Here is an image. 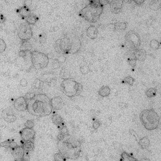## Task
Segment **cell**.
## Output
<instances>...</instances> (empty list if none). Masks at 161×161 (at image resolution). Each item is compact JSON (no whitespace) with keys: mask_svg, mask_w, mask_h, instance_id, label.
I'll return each mask as SVG.
<instances>
[{"mask_svg":"<svg viewBox=\"0 0 161 161\" xmlns=\"http://www.w3.org/2000/svg\"><path fill=\"white\" fill-rule=\"evenodd\" d=\"M27 110L30 114L38 117L49 115L52 110L51 99L45 94H36L28 103Z\"/></svg>","mask_w":161,"mask_h":161,"instance_id":"obj_1","label":"cell"},{"mask_svg":"<svg viewBox=\"0 0 161 161\" xmlns=\"http://www.w3.org/2000/svg\"><path fill=\"white\" fill-rule=\"evenodd\" d=\"M103 11V6L99 1H92L79 12V16L90 23H96Z\"/></svg>","mask_w":161,"mask_h":161,"instance_id":"obj_2","label":"cell"},{"mask_svg":"<svg viewBox=\"0 0 161 161\" xmlns=\"http://www.w3.org/2000/svg\"><path fill=\"white\" fill-rule=\"evenodd\" d=\"M140 118L145 129L148 130H153L158 126L160 118L154 109H146L141 111Z\"/></svg>","mask_w":161,"mask_h":161,"instance_id":"obj_3","label":"cell"},{"mask_svg":"<svg viewBox=\"0 0 161 161\" xmlns=\"http://www.w3.org/2000/svg\"><path fill=\"white\" fill-rule=\"evenodd\" d=\"M61 89L64 94L69 97L79 95L83 90V86L73 78H65L60 85Z\"/></svg>","mask_w":161,"mask_h":161,"instance_id":"obj_4","label":"cell"},{"mask_svg":"<svg viewBox=\"0 0 161 161\" xmlns=\"http://www.w3.org/2000/svg\"><path fill=\"white\" fill-rule=\"evenodd\" d=\"M31 58L32 65L36 70H42L48 65V56L43 52L32 51L31 52Z\"/></svg>","mask_w":161,"mask_h":161,"instance_id":"obj_5","label":"cell"},{"mask_svg":"<svg viewBox=\"0 0 161 161\" xmlns=\"http://www.w3.org/2000/svg\"><path fill=\"white\" fill-rule=\"evenodd\" d=\"M125 44L130 51H135L138 49L141 44L140 35L133 30L129 31L125 35Z\"/></svg>","mask_w":161,"mask_h":161,"instance_id":"obj_6","label":"cell"},{"mask_svg":"<svg viewBox=\"0 0 161 161\" xmlns=\"http://www.w3.org/2000/svg\"><path fill=\"white\" fill-rule=\"evenodd\" d=\"M71 48V42L70 38L68 37L58 39L54 44V49L58 54H68Z\"/></svg>","mask_w":161,"mask_h":161,"instance_id":"obj_7","label":"cell"},{"mask_svg":"<svg viewBox=\"0 0 161 161\" xmlns=\"http://www.w3.org/2000/svg\"><path fill=\"white\" fill-rule=\"evenodd\" d=\"M17 35L22 41H28L31 39L33 36V32L30 25L27 22L20 25L17 31Z\"/></svg>","mask_w":161,"mask_h":161,"instance_id":"obj_8","label":"cell"},{"mask_svg":"<svg viewBox=\"0 0 161 161\" xmlns=\"http://www.w3.org/2000/svg\"><path fill=\"white\" fill-rule=\"evenodd\" d=\"M1 117L4 121L9 123L15 122L17 119L15 112L11 108H8L3 110L1 113Z\"/></svg>","mask_w":161,"mask_h":161,"instance_id":"obj_9","label":"cell"},{"mask_svg":"<svg viewBox=\"0 0 161 161\" xmlns=\"http://www.w3.org/2000/svg\"><path fill=\"white\" fill-rule=\"evenodd\" d=\"M35 130L33 129L25 127L20 131V136L23 141H33L35 138Z\"/></svg>","mask_w":161,"mask_h":161,"instance_id":"obj_10","label":"cell"},{"mask_svg":"<svg viewBox=\"0 0 161 161\" xmlns=\"http://www.w3.org/2000/svg\"><path fill=\"white\" fill-rule=\"evenodd\" d=\"M14 106L17 111H25L28 108V102L24 97H19L15 100Z\"/></svg>","mask_w":161,"mask_h":161,"instance_id":"obj_11","label":"cell"},{"mask_svg":"<svg viewBox=\"0 0 161 161\" xmlns=\"http://www.w3.org/2000/svg\"><path fill=\"white\" fill-rule=\"evenodd\" d=\"M111 11L113 13L118 14L121 12L123 7V1L121 0H111L110 1Z\"/></svg>","mask_w":161,"mask_h":161,"instance_id":"obj_12","label":"cell"},{"mask_svg":"<svg viewBox=\"0 0 161 161\" xmlns=\"http://www.w3.org/2000/svg\"><path fill=\"white\" fill-rule=\"evenodd\" d=\"M11 154L16 161H23L25 155L24 149L22 146H17L11 150Z\"/></svg>","mask_w":161,"mask_h":161,"instance_id":"obj_13","label":"cell"},{"mask_svg":"<svg viewBox=\"0 0 161 161\" xmlns=\"http://www.w3.org/2000/svg\"><path fill=\"white\" fill-rule=\"evenodd\" d=\"M51 105L52 109L57 110H60L63 108L64 103L63 100L60 97H54L51 100Z\"/></svg>","mask_w":161,"mask_h":161,"instance_id":"obj_14","label":"cell"},{"mask_svg":"<svg viewBox=\"0 0 161 161\" xmlns=\"http://www.w3.org/2000/svg\"><path fill=\"white\" fill-rule=\"evenodd\" d=\"M133 55L136 60L141 62H144L147 57L146 51L143 49H137L133 51Z\"/></svg>","mask_w":161,"mask_h":161,"instance_id":"obj_15","label":"cell"},{"mask_svg":"<svg viewBox=\"0 0 161 161\" xmlns=\"http://www.w3.org/2000/svg\"><path fill=\"white\" fill-rule=\"evenodd\" d=\"M71 48L70 54H75L76 52H78L80 48L81 45L80 39L78 38H74L71 41Z\"/></svg>","mask_w":161,"mask_h":161,"instance_id":"obj_16","label":"cell"},{"mask_svg":"<svg viewBox=\"0 0 161 161\" xmlns=\"http://www.w3.org/2000/svg\"><path fill=\"white\" fill-rule=\"evenodd\" d=\"M22 146H23V148L24 149L25 151V155L24 158L25 156L28 157V154H29V153L30 152H32L34 150V143H33V141H25ZM23 161H24V159H23Z\"/></svg>","mask_w":161,"mask_h":161,"instance_id":"obj_17","label":"cell"},{"mask_svg":"<svg viewBox=\"0 0 161 161\" xmlns=\"http://www.w3.org/2000/svg\"><path fill=\"white\" fill-rule=\"evenodd\" d=\"M87 34L88 37L91 39L97 38L98 35V30L94 25H90L87 30Z\"/></svg>","mask_w":161,"mask_h":161,"instance_id":"obj_18","label":"cell"},{"mask_svg":"<svg viewBox=\"0 0 161 161\" xmlns=\"http://www.w3.org/2000/svg\"><path fill=\"white\" fill-rule=\"evenodd\" d=\"M17 146H18L16 143L11 140H7L0 143V146L7 149H11V150L14 149Z\"/></svg>","mask_w":161,"mask_h":161,"instance_id":"obj_19","label":"cell"},{"mask_svg":"<svg viewBox=\"0 0 161 161\" xmlns=\"http://www.w3.org/2000/svg\"><path fill=\"white\" fill-rule=\"evenodd\" d=\"M19 13L20 16L25 19L31 14L30 8L26 5L23 6L19 9Z\"/></svg>","mask_w":161,"mask_h":161,"instance_id":"obj_20","label":"cell"},{"mask_svg":"<svg viewBox=\"0 0 161 161\" xmlns=\"http://www.w3.org/2000/svg\"><path fill=\"white\" fill-rule=\"evenodd\" d=\"M138 144L140 145V146H141L142 149H147L149 147L150 142L148 137L145 136L140 139L138 141Z\"/></svg>","mask_w":161,"mask_h":161,"instance_id":"obj_21","label":"cell"},{"mask_svg":"<svg viewBox=\"0 0 161 161\" xmlns=\"http://www.w3.org/2000/svg\"><path fill=\"white\" fill-rule=\"evenodd\" d=\"M111 89L108 86H103L100 89L98 94L102 97H108L110 94Z\"/></svg>","mask_w":161,"mask_h":161,"instance_id":"obj_22","label":"cell"},{"mask_svg":"<svg viewBox=\"0 0 161 161\" xmlns=\"http://www.w3.org/2000/svg\"><path fill=\"white\" fill-rule=\"evenodd\" d=\"M126 28L127 24L124 22H118L114 24L115 31H124L126 29Z\"/></svg>","mask_w":161,"mask_h":161,"instance_id":"obj_23","label":"cell"},{"mask_svg":"<svg viewBox=\"0 0 161 161\" xmlns=\"http://www.w3.org/2000/svg\"><path fill=\"white\" fill-rule=\"evenodd\" d=\"M52 121L57 126L59 127V128L62 129V127H63L64 126L62 125V120L61 117L59 115H58L57 114L54 115L52 117Z\"/></svg>","mask_w":161,"mask_h":161,"instance_id":"obj_24","label":"cell"},{"mask_svg":"<svg viewBox=\"0 0 161 161\" xmlns=\"http://www.w3.org/2000/svg\"><path fill=\"white\" fill-rule=\"evenodd\" d=\"M150 8L154 11H157L161 8V1H152L150 3Z\"/></svg>","mask_w":161,"mask_h":161,"instance_id":"obj_25","label":"cell"},{"mask_svg":"<svg viewBox=\"0 0 161 161\" xmlns=\"http://www.w3.org/2000/svg\"><path fill=\"white\" fill-rule=\"evenodd\" d=\"M26 22L28 25H34L36 23V21H38V17L36 15L31 14L29 16L25 19Z\"/></svg>","mask_w":161,"mask_h":161,"instance_id":"obj_26","label":"cell"},{"mask_svg":"<svg viewBox=\"0 0 161 161\" xmlns=\"http://www.w3.org/2000/svg\"><path fill=\"white\" fill-rule=\"evenodd\" d=\"M157 89L156 88H150L146 91V95L148 97L152 98L156 97L157 93Z\"/></svg>","mask_w":161,"mask_h":161,"instance_id":"obj_27","label":"cell"},{"mask_svg":"<svg viewBox=\"0 0 161 161\" xmlns=\"http://www.w3.org/2000/svg\"><path fill=\"white\" fill-rule=\"evenodd\" d=\"M32 48V45L28 42V41H22V44L21 46V50L30 51Z\"/></svg>","mask_w":161,"mask_h":161,"instance_id":"obj_28","label":"cell"},{"mask_svg":"<svg viewBox=\"0 0 161 161\" xmlns=\"http://www.w3.org/2000/svg\"><path fill=\"white\" fill-rule=\"evenodd\" d=\"M43 82L39 79H36L33 84L32 88L35 89H40L43 86Z\"/></svg>","mask_w":161,"mask_h":161,"instance_id":"obj_29","label":"cell"},{"mask_svg":"<svg viewBox=\"0 0 161 161\" xmlns=\"http://www.w3.org/2000/svg\"><path fill=\"white\" fill-rule=\"evenodd\" d=\"M150 46L154 50H158L160 47V43L156 39H152L150 43Z\"/></svg>","mask_w":161,"mask_h":161,"instance_id":"obj_30","label":"cell"},{"mask_svg":"<svg viewBox=\"0 0 161 161\" xmlns=\"http://www.w3.org/2000/svg\"><path fill=\"white\" fill-rule=\"evenodd\" d=\"M135 82V79L134 78L131 76H127L123 80L124 83L127 84L128 85L132 86Z\"/></svg>","mask_w":161,"mask_h":161,"instance_id":"obj_31","label":"cell"},{"mask_svg":"<svg viewBox=\"0 0 161 161\" xmlns=\"http://www.w3.org/2000/svg\"><path fill=\"white\" fill-rule=\"evenodd\" d=\"M7 47L5 42L3 39L0 38V54L4 52Z\"/></svg>","mask_w":161,"mask_h":161,"instance_id":"obj_32","label":"cell"},{"mask_svg":"<svg viewBox=\"0 0 161 161\" xmlns=\"http://www.w3.org/2000/svg\"><path fill=\"white\" fill-rule=\"evenodd\" d=\"M35 95H36V94L34 92H29L25 94L24 97L25 100H27V102L28 103V102H29L30 100L32 99L33 98H34Z\"/></svg>","mask_w":161,"mask_h":161,"instance_id":"obj_33","label":"cell"},{"mask_svg":"<svg viewBox=\"0 0 161 161\" xmlns=\"http://www.w3.org/2000/svg\"><path fill=\"white\" fill-rule=\"evenodd\" d=\"M124 161H137L136 159L133 158L126 153H124L122 155Z\"/></svg>","mask_w":161,"mask_h":161,"instance_id":"obj_34","label":"cell"},{"mask_svg":"<svg viewBox=\"0 0 161 161\" xmlns=\"http://www.w3.org/2000/svg\"><path fill=\"white\" fill-rule=\"evenodd\" d=\"M46 39H47V36L44 33L41 34L39 36V42L41 44L46 43Z\"/></svg>","mask_w":161,"mask_h":161,"instance_id":"obj_35","label":"cell"},{"mask_svg":"<svg viewBox=\"0 0 161 161\" xmlns=\"http://www.w3.org/2000/svg\"><path fill=\"white\" fill-rule=\"evenodd\" d=\"M54 159L55 161H64L65 160L66 158H65V157L61 153L60 154H56L54 156Z\"/></svg>","mask_w":161,"mask_h":161,"instance_id":"obj_36","label":"cell"},{"mask_svg":"<svg viewBox=\"0 0 161 161\" xmlns=\"http://www.w3.org/2000/svg\"><path fill=\"white\" fill-rule=\"evenodd\" d=\"M25 126L26 127H28V128L33 129L34 126V124L32 121H30V120H28L25 123Z\"/></svg>","mask_w":161,"mask_h":161,"instance_id":"obj_37","label":"cell"},{"mask_svg":"<svg viewBox=\"0 0 161 161\" xmlns=\"http://www.w3.org/2000/svg\"><path fill=\"white\" fill-rule=\"evenodd\" d=\"M129 64L132 67L134 68L136 65V60L135 58H129Z\"/></svg>","mask_w":161,"mask_h":161,"instance_id":"obj_38","label":"cell"},{"mask_svg":"<svg viewBox=\"0 0 161 161\" xmlns=\"http://www.w3.org/2000/svg\"><path fill=\"white\" fill-rule=\"evenodd\" d=\"M20 84L22 87H25L28 85V81L25 78H23L20 80Z\"/></svg>","mask_w":161,"mask_h":161,"instance_id":"obj_39","label":"cell"},{"mask_svg":"<svg viewBox=\"0 0 161 161\" xmlns=\"http://www.w3.org/2000/svg\"><path fill=\"white\" fill-rule=\"evenodd\" d=\"M99 3L103 6L105 5L106 4H109L110 1H107V0H100L99 1Z\"/></svg>","mask_w":161,"mask_h":161,"instance_id":"obj_40","label":"cell"},{"mask_svg":"<svg viewBox=\"0 0 161 161\" xmlns=\"http://www.w3.org/2000/svg\"><path fill=\"white\" fill-rule=\"evenodd\" d=\"M134 1L138 5L141 6L142 5L145 1L144 0V1L143 0H134Z\"/></svg>","mask_w":161,"mask_h":161,"instance_id":"obj_41","label":"cell"},{"mask_svg":"<svg viewBox=\"0 0 161 161\" xmlns=\"http://www.w3.org/2000/svg\"><path fill=\"white\" fill-rule=\"evenodd\" d=\"M56 62H55L54 61V63H53V66H54V68H58L59 67L60 64H59V62L58 61V60H56Z\"/></svg>","mask_w":161,"mask_h":161,"instance_id":"obj_42","label":"cell"},{"mask_svg":"<svg viewBox=\"0 0 161 161\" xmlns=\"http://www.w3.org/2000/svg\"><path fill=\"white\" fill-rule=\"evenodd\" d=\"M6 19V17L3 15L0 14V24L4 23V22L5 21Z\"/></svg>","mask_w":161,"mask_h":161,"instance_id":"obj_43","label":"cell"},{"mask_svg":"<svg viewBox=\"0 0 161 161\" xmlns=\"http://www.w3.org/2000/svg\"><path fill=\"white\" fill-rule=\"evenodd\" d=\"M99 122L97 121H96L94 122V124H93V127H94V128L95 129H97V128L99 127Z\"/></svg>","mask_w":161,"mask_h":161,"instance_id":"obj_44","label":"cell"},{"mask_svg":"<svg viewBox=\"0 0 161 161\" xmlns=\"http://www.w3.org/2000/svg\"><path fill=\"white\" fill-rule=\"evenodd\" d=\"M119 106L121 107V108H126L127 107L128 105L126 103H119Z\"/></svg>","mask_w":161,"mask_h":161,"instance_id":"obj_45","label":"cell"},{"mask_svg":"<svg viewBox=\"0 0 161 161\" xmlns=\"http://www.w3.org/2000/svg\"><path fill=\"white\" fill-rule=\"evenodd\" d=\"M141 161H150L149 159H141Z\"/></svg>","mask_w":161,"mask_h":161,"instance_id":"obj_46","label":"cell"},{"mask_svg":"<svg viewBox=\"0 0 161 161\" xmlns=\"http://www.w3.org/2000/svg\"><path fill=\"white\" fill-rule=\"evenodd\" d=\"M124 1L127 3H131L132 1Z\"/></svg>","mask_w":161,"mask_h":161,"instance_id":"obj_47","label":"cell"},{"mask_svg":"<svg viewBox=\"0 0 161 161\" xmlns=\"http://www.w3.org/2000/svg\"><path fill=\"white\" fill-rule=\"evenodd\" d=\"M160 63H161V57H160Z\"/></svg>","mask_w":161,"mask_h":161,"instance_id":"obj_48","label":"cell"}]
</instances>
